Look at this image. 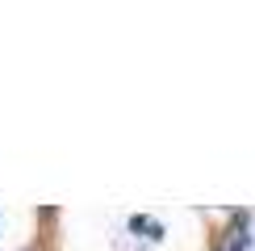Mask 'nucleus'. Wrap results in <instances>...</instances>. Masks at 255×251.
I'll list each match as a JSON object with an SVG mask.
<instances>
[{
  "instance_id": "obj_1",
  "label": "nucleus",
  "mask_w": 255,
  "mask_h": 251,
  "mask_svg": "<svg viewBox=\"0 0 255 251\" xmlns=\"http://www.w3.org/2000/svg\"><path fill=\"white\" fill-rule=\"evenodd\" d=\"M230 251H247V230H243V214H235V243Z\"/></svg>"
}]
</instances>
